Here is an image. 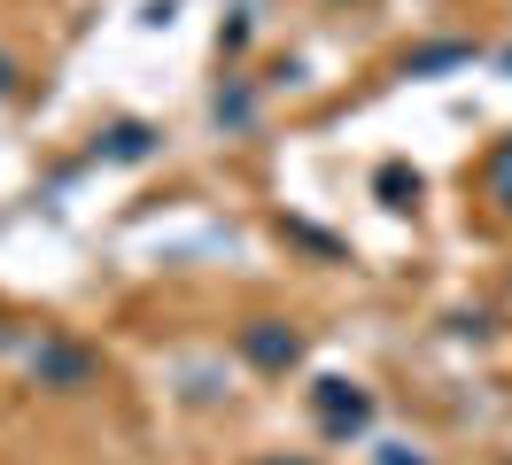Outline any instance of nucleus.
I'll list each match as a JSON object with an SVG mask.
<instances>
[{"label":"nucleus","mask_w":512,"mask_h":465,"mask_svg":"<svg viewBox=\"0 0 512 465\" xmlns=\"http://www.w3.org/2000/svg\"><path fill=\"white\" fill-rule=\"evenodd\" d=\"M311 411H319L326 434H365L373 427V396H365L357 380H319V388H311Z\"/></svg>","instance_id":"obj_1"},{"label":"nucleus","mask_w":512,"mask_h":465,"mask_svg":"<svg viewBox=\"0 0 512 465\" xmlns=\"http://www.w3.org/2000/svg\"><path fill=\"white\" fill-rule=\"evenodd\" d=\"M241 357H249L256 372H295L303 365V334L280 326V318H256V326H241Z\"/></svg>","instance_id":"obj_2"},{"label":"nucleus","mask_w":512,"mask_h":465,"mask_svg":"<svg viewBox=\"0 0 512 465\" xmlns=\"http://www.w3.org/2000/svg\"><path fill=\"white\" fill-rule=\"evenodd\" d=\"M32 372H39V380H63V388H86V380H94V357L47 341V349H32Z\"/></svg>","instance_id":"obj_3"},{"label":"nucleus","mask_w":512,"mask_h":465,"mask_svg":"<svg viewBox=\"0 0 512 465\" xmlns=\"http://www.w3.org/2000/svg\"><path fill=\"white\" fill-rule=\"evenodd\" d=\"M458 62H474V47L466 39H435V47L404 55V78H435V70H458Z\"/></svg>","instance_id":"obj_4"},{"label":"nucleus","mask_w":512,"mask_h":465,"mask_svg":"<svg viewBox=\"0 0 512 465\" xmlns=\"http://www.w3.org/2000/svg\"><path fill=\"white\" fill-rule=\"evenodd\" d=\"M148 148H156L148 124H117V132H101V155H109V163H140Z\"/></svg>","instance_id":"obj_5"},{"label":"nucleus","mask_w":512,"mask_h":465,"mask_svg":"<svg viewBox=\"0 0 512 465\" xmlns=\"http://www.w3.org/2000/svg\"><path fill=\"white\" fill-rule=\"evenodd\" d=\"M481 186H489V202L512 217V140H497V148H489V171H481Z\"/></svg>","instance_id":"obj_6"},{"label":"nucleus","mask_w":512,"mask_h":465,"mask_svg":"<svg viewBox=\"0 0 512 465\" xmlns=\"http://www.w3.org/2000/svg\"><path fill=\"white\" fill-rule=\"evenodd\" d=\"M381 194L396 202V210H404V194H419V179L404 171V163H388V171H381Z\"/></svg>","instance_id":"obj_7"},{"label":"nucleus","mask_w":512,"mask_h":465,"mask_svg":"<svg viewBox=\"0 0 512 465\" xmlns=\"http://www.w3.org/2000/svg\"><path fill=\"white\" fill-rule=\"evenodd\" d=\"M249 117H256V101H249L241 86H233V93H218V124H249Z\"/></svg>","instance_id":"obj_8"},{"label":"nucleus","mask_w":512,"mask_h":465,"mask_svg":"<svg viewBox=\"0 0 512 465\" xmlns=\"http://www.w3.org/2000/svg\"><path fill=\"white\" fill-rule=\"evenodd\" d=\"M373 458H381V465H427V458H419V450H412V442H381Z\"/></svg>","instance_id":"obj_9"},{"label":"nucleus","mask_w":512,"mask_h":465,"mask_svg":"<svg viewBox=\"0 0 512 465\" xmlns=\"http://www.w3.org/2000/svg\"><path fill=\"white\" fill-rule=\"evenodd\" d=\"M8 93H16V62L0 55V101H8Z\"/></svg>","instance_id":"obj_10"},{"label":"nucleus","mask_w":512,"mask_h":465,"mask_svg":"<svg viewBox=\"0 0 512 465\" xmlns=\"http://www.w3.org/2000/svg\"><path fill=\"white\" fill-rule=\"evenodd\" d=\"M264 465H303V458H264Z\"/></svg>","instance_id":"obj_11"}]
</instances>
